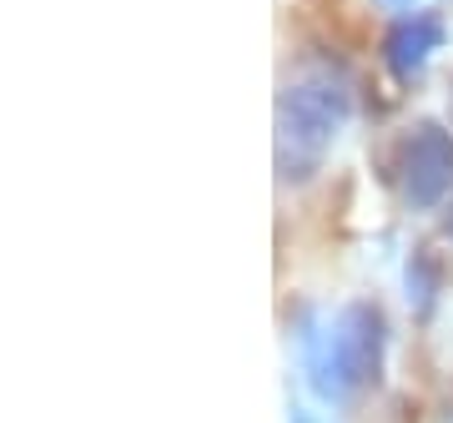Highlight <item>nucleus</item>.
I'll use <instances>...</instances> for the list:
<instances>
[{"instance_id": "423d86ee", "label": "nucleus", "mask_w": 453, "mask_h": 423, "mask_svg": "<svg viewBox=\"0 0 453 423\" xmlns=\"http://www.w3.org/2000/svg\"><path fill=\"white\" fill-rule=\"evenodd\" d=\"M378 5H383V11H403V16H413V5H418V0H378Z\"/></svg>"}, {"instance_id": "0eeeda50", "label": "nucleus", "mask_w": 453, "mask_h": 423, "mask_svg": "<svg viewBox=\"0 0 453 423\" xmlns=\"http://www.w3.org/2000/svg\"><path fill=\"white\" fill-rule=\"evenodd\" d=\"M288 423H323V419H318V413H308V408H292Z\"/></svg>"}, {"instance_id": "7ed1b4c3", "label": "nucleus", "mask_w": 453, "mask_h": 423, "mask_svg": "<svg viewBox=\"0 0 453 423\" xmlns=\"http://www.w3.org/2000/svg\"><path fill=\"white\" fill-rule=\"evenodd\" d=\"M393 177L398 192L413 212H428L449 202L453 192V131L438 121H418L403 131V142L393 151Z\"/></svg>"}, {"instance_id": "f03ea898", "label": "nucleus", "mask_w": 453, "mask_h": 423, "mask_svg": "<svg viewBox=\"0 0 453 423\" xmlns=\"http://www.w3.org/2000/svg\"><path fill=\"white\" fill-rule=\"evenodd\" d=\"M353 121V81L333 61L303 65L277 96V177L312 181Z\"/></svg>"}, {"instance_id": "39448f33", "label": "nucleus", "mask_w": 453, "mask_h": 423, "mask_svg": "<svg viewBox=\"0 0 453 423\" xmlns=\"http://www.w3.org/2000/svg\"><path fill=\"white\" fill-rule=\"evenodd\" d=\"M434 297H438V267L428 258H413L408 262V303H413V312L428 318L434 312Z\"/></svg>"}, {"instance_id": "20e7f679", "label": "nucleus", "mask_w": 453, "mask_h": 423, "mask_svg": "<svg viewBox=\"0 0 453 423\" xmlns=\"http://www.w3.org/2000/svg\"><path fill=\"white\" fill-rule=\"evenodd\" d=\"M443 41H449L443 16H434V11H413V16H403L388 31V41H383V65L393 71V81L408 86V81H418L423 71L434 65V56L443 50Z\"/></svg>"}, {"instance_id": "6e6552de", "label": "nucleus", "mask_w": 453, "mask_h": 423, "mask_svg": "<svg viewBox=\"0 0 453 423\" xmlns=\"http://www.w3.org/2000/svg\"><path fill=\"white\" fill-rule=\"evenodd\" d=\"M449 232H453V222H449Z\"/></svg>"}, {"instance_id": "f257e3e1", "label": "nucleus", "mask_w": 453, "mask_h": 423, "mask_svg": "<svg viewBox=\"0 0 453 423\" xmlns=\"http://www.w3.org/2000/svg\"><path fill=\"white\" fill-rule=\"evenodd\" d=\"M297 353H303L308 388L323 404H348L383 373L388 323L372 303H342L338 312L312 308L297 323Z\"/></svg>"}]
</instances>
